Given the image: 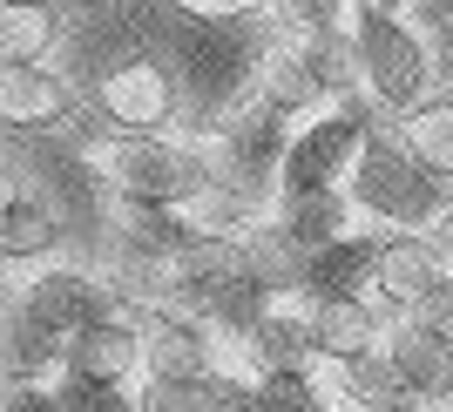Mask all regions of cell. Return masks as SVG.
Wrapping results in <instances>:
<instances>
[{
	"mask_svg": "<svg viewBox=\"0 0 453 412\" xmlns=\"http://www.w3.org/2000/svg\"><path fill=\"white\" fill-rule=\"evenodd\" d=\"M68 7H109V0H68Z\"/></svg>",
	"mask_w": 453,
	"mask_h": 412,
	"instance_id": "cell-26",
	"label": "cell"
},
{
	"mask_svg": "<svg viewBox=\"0 0 453 412\" xmlns=\"http://www.w3.org/2000/svg\"><path fill=\"white\" fill-rule=\"evenodd\" d=\"M81 102H88L81 75L55 68V61H7V75H0V115H7V129H14L20 142L68 135Z\"/></svg>",
	"mask_w": 453,
	"mask_h": 412,
	"instance_id": "cell-6",
	"label": "cell"
},
{
	"mask_svg": "<svg viewBox=\"0 0 453 412\" xmlns=\"http://www.w3.org/2000/svg\"><path fill=\"white\" fill-rule=\"evenodd\" d=\"M413 20H419V34H426L440 75H447V88H453V0H413Z\"/></svg>",
	"mask_w": 453,
	"mask_h": 412,
	"instance_id": "cell-20",
	"label": "cell"
},
{
	"mask_svg": "<svg viewBox=\"0 0 453 412\" xmlns=\"http://www.w3.org/2000/svg\"><path fill=\"white\" fill-rule=\"evenodd\" d=\"M345 189L372 230H440V217L453 210V183L399 135L393 115H372V135H365Z\"/></svg>",
	"mask_w": 453,
	"mask_h": 412,
	"instance_id": "cell-1",
	"label": "cell"
},
{
	"mask_svg": "<svg viewBox=\"0 0 453 412\" xmlns=\"http://www.w3.org/2000/svg\"><path fill=\"white\" fill-rule=\"evenodd\" d=\"M68 41V0H7L0 7V55L7 61H55Z\"/></svg>",
	"mask_w": 453,
	"mask_h": 412,
	"instance_id": "cell-13",
	"label": "cell"
},
{
	"mask_svg": "<svg viewBox=\"0 0 453 412\" xmlns=\"http://www.w3.org/2000/svg\"><path fill=\"white\" fill-rule=\"evenodd\" d=\"M7 412H68V399L55 393V385H7Z\"/></svg>",
	"mask_w": 453,
	"mask_h": 412,
	"instance_id": "cell-22",
	"label": "cell"
},
{
	"mask_svg": "<svg viewBox=\"0 0 453 412\" xmlns=\"http://www.w3.org/2000/svg\"><path fill=\"white\" fill-rule=\"evenodd\" d=\"M399 135H406L440 176H453V88H440L434 102H419V109L399 122Z\"/></svg>",
	"mask_w": 453,
	"mask_h": 412,
	"instance_id": "cell-16",
	"label": "cell"
},
{
	"mask_svg": "<svg viewBox=\"0 0 453 412\" xmlns=\"http://www.w3.org/2000/svg\"><path fill=\"white\" fill-rule=\"evenodd\" d=\"M386 304L372 291H311V338H319V358L332 365H352L365 352H386Z\"/></svg>",
	"mask_w": 453,
	"mask_h": 412,
	"instance_id": "cell-8",
	"label": "cell"
},
{
	"mask_svg": "<svg viewBox=\"0 0 453 412\" xmlns=\"http://www.w3.org/2000/svg\"><path fill=\"white\" fill-rule=\"evenodd\" d=\"M271 217H278V230H284L298 250H311V257H319L325 244H339V237L372 230V224L359 217V203H352V189H345V183H332V189H284Z\"/></svg>",
	"mask_w": 453,
	"mask_h": 412,
	"instance_id": "cell-9",
	"label": "cell"
},
{
	"mask_svg": "<svg viewBox=\"0 0 453 412\" xmlns=\"http://www.w3.org/2000/svg\"><path fill=\"white\" fill-rule=\"evenodd\" d=\"M95 176L109 196L122 203H163V210H189L217 183V149L196 135L170 129V135H115L95 156Z\"/></svg>",
	"mask_w": 453,
	"mask_h": 412,
	"instance_id": "cell-3",
	"label": "cell"
},
{
	"mask_svg": "<svg viewBox=\"0 0 453 412\" xmlns=\"http://www.w3.org/2000/svg\"><path fill=\"white\" fill-rule=\"evenodd\" d=\"M386 412H453V393H440V385H406Z\"/></svg>",
	"mask_w": 453,
	"mask_h": 412,
	"instance_id": "cell-23",
	"label": "cell"
},
{
	"mask_svg": "<svg viewBox=\"0 0 453 412\" xmlns=\"http://www.w3.org/2000/svg\"><path fill=\"white\" fill-rule=\"evenodd\" d=\"M372 102H339V109H319L304 115L298 129H291V149H284L278 163V196L284 189H332L352 176V163H359L365 135H372Z\"/></svg>",
	"mask_w": 453,
	"mask_h": 412,
	"instance_id": "cell-5",
	"label": "cell"
},
{
	"mask_svg": "<svg viewBox=\"0 0 453 412\" xmlns=\"http://www.w3.org/2000/svg\"><path fill=\"white\" fill-rule=\"evenodd\" d=\"M61 237H68V224H61L55 196H41L35 183H14L7 189V203H0V250H7V263H48L61 250Z\"/></svg>",
	"mask_w": 453,
	"mask_h": 412,
	"instance_id": "cell-11",
	"label": "cell"
},
{
	"mask_svg": "<svg viewBox=\"0 0 453 412\" xmlns=\"http://www.w3.org/2000/svg\"><path fill=\"white\" fill-rule=\"evenodd\" d=\"M372 7H393V14H413V0H372Z\"/></svg>",
	"mask_w": 453,
	"mask_h": 412,
	"instance_id": "cell-25",
	"label": "cell"
},
{
	"mask_svg": "<svg viewBox=\"0 0 453 412\" xmlns=\"http://www.w3.org/2000/svg\"><path fill=\"white\" fill-rule=\"evenodd\" d=\"M142 378H217L210 365V332L176 311H150L142 324Z\"/></svg>",
	"mask_w": 453,
	"mask_h": 412,
	"instance_id": "cell-12",
	"label": "cell"
},
{
	"mask_svg": "<svg viewBox=\"0 0 453 412\" xmlns=\"http://www.w3.org/2000/svg\"><path fill=\"white\" fill-rule=\"evenodd\" d=\"M217 378H135V412H210Z\"/></svg>",
	"mask_w": 453,
	"mask_h": 412,
	"instance_id": "cell-18",
	"label": "cell"
},
{
	"mask_svg": "<svg viewBox=\"0 0 453 412\" xmlns=\"http://www.w3.org/2000/svg\"><path fill=\"white\" fill-rule=\"evenodd\" d=\"M81 88H88L95 109L109 115L115 135H170V129H183V115H189L183 68L170 55H156V48H115V55H102L81 75Z\"/></svg>",
	"mask_w": 453,
	"mask_h": 412,
	"instance_id": "cell-4",
	"label": "cell"
},
{
	"mask_svg": "<svg viewBox=\"0 0 453 412\" xmlns=\"http://www.w3.org/2000/svg\"><path fill=\"white\" fill-rule=\"evenodd\" d=\"M386 352H393V365L413 378V385H440V393H453V345L440 332H426L413 311H399V318H393Z\"/></svg>",
	"mask_w": 453,
	"mask_h": 412,
	"instance_id": "cell-14",
	"label": "cell"
},
{
	"mask_svg": "<svg viewBox=\"0 0 453 412\" xmlns=\"http://www.w3.org/2000/svg\"><path fill=\"white\" fill-rule=\"evenodd\" d=\"M339 372H345V393L359 399V412H386L413 385V378L393 365V352H365V358H352V365H339Z\"/></svg>",
	"mask_w": 453,
	"mask_h": 412,
	"instance_id": "cell-17",
	"label": "cell"
},
{
	"mask_svg": "<svg viewBox=\"0 0 453 412\" xmlns=\"http://www.w3.org/2000/svg\"><path fill=\"white\" fill-rule=\"evenodd\" d=\"M311 291H372V230L325 244L311 257Z\"/></svg>",
	"mask_w": 453,
	"mask_h": 412,
	"instance_id": "cell-15",
	"label": "cell"
},
{
	"mask_svg": "<svg viewBox=\"0 0 453 412\" xmlns=\"http://www.w3.org/2000/svg\"><path fill=\"white\" fill-rule=\"evenodd\" d=\"M447 271L453 263H447L434 230H372V298L386 304V318L419 311L426 291H434Z\"/></svg>",
	"mask_w": 453,
	"mask_h": 412,
	"instance_id": "cell-7",
	"label": "cell"
},
{
	"mask_svg": "<svg viewBox=\"0 0 453 412\" xmlns=\"http://www.w3.org/2000/svg\"><path fill=\"white\" fill-rule=\"evenodd\" d=\"M68 365H75V378H95V385H135L142 378V318L109 311V318L81 324L68 345Z\"/></svg>",
	"mask_w": 453,
	"mask_h": 412,
	"instance_id": "cell-10",
	"label": "cell"
},
{
	"mask_svg": "<svg viewBox=\"0 0 453 412\" xmlns=\"http://www.w3.org/2000/svg\"><path fill=\"white\" fill-rule=\"evenodd\" d=\"M352 41H359V88L379 115L406 122L419 102H434L447 88V75H440V61H434V48H426L413 14H393V7L359 0L352 7Z\"/></svg>",
	"mask_w": 453,
	"mask_h": 412,
	"instance_id": "cell-2",
	"label": "cell"
},
{
	"mask_svg": "<svg viewBox=\"0 0 453 412\" xmlns=\"http://www.w3.org/2000/svg\"><path fill=\"white\" fill-rule=\"evenodd\" d=\"M352 7H359V0H265L271 27H284V34H311V27H352Z\"/></svg>",
	"mask_w": 453,
	"mask_h": 412,
	"instance_id": "cell-19",
	"label": "cell"
},
{
	"mask_svg": "<svg viewBox=\"0 0 453 412\" xmlns=\"http://www.w3.org/2000/svg\"><path fill=\"white\" fill-rule=\"evenodd\" d=\"M413 318L426 324V332H440V338H447V345H453V271H447V278L434 284V291H426V304H419Z\"/></svg>",
	"mask_w": 453,
	"mask_h": 412,
	"instance_id": "cell-21",
	"label": "cell"
},
{
	"mask_svg": "<svg viewBox=\"0 0 453 412\" xmlns=\"http://www.w3.org/2000/svg\"><path fill=\"white\" fill-rule=\"evenodd\" d=\"M434 237H440V250H447V263H453V210L440 217V230H434Z\"/></svg>",
	"mask_w": 453,
	"mask_h": 412,
	"instance_id": "cell-24",
	"label": "cell"
}]
</instances>
